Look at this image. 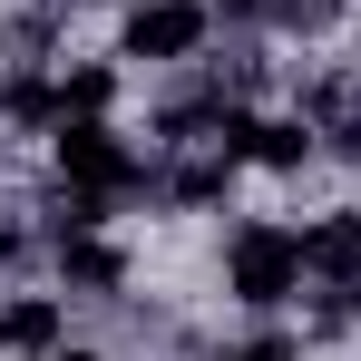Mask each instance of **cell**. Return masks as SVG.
Segmentation results:
<instances>
[{
  "mask_svg": "<svg viewBox=\"0 0 361 361\" xmlns=\"http://www.w3.org/2000/svg\"><path fill=\"white\" fill-rule=\"evenodd\" d=\"M225 293L254 302V312L293 302L302 293V235H293V225H244V235L225 244Z\"/></svg>",
  "mask_w": 361,
  "mask_h": 361,
  "instance_id": "1",
  "label": "cell"
},
{
  "mask_svg": "<svg viewBox=\"0 0 361 361\" xmlns=\"http://www.w3.org/2000/svg\"><path fill=\"white\" fill-rule=\"evenodd\" d=\"M59 185H88V195H108V205H118V195L147 185V166L108 137V118H59Z\"/></svg>",
  "mask_w": 361,
  "mask_h": 361,
  "instance_id": "2",
  "label": "cell"
},
{
  "mask_svg": "<svg viewBox=\"0 0 361 361\" xmlns=\"http://www.w3.org/2000/svg\"><path fill=\"white\" fill-rule=\"evenodd\" d=\"M205 49V0H137L127 10V59L147 68H176Z\"/></svg>",
  "mask_w": 361,
  "mask_h": 361,
  "instance_id": "3",
  "label": "cell"
},
{
  "mask_svg": "<svg viewBox=\"0 0 361 361\" xmlns=\"http://www.w3.org/2000/svg\"><path fill=\"white\" fill-rule=\"evenodd\" d=\"M225 157H254V166H274V176H293L302 157H312V118H225V137H215Z\"/></svg>",
  "mask_w": 361,
  "mask_h": 361,
  "instance_id": "4",
  "label": "cell"
},
{
  "mask_svg": "<svg viewBox=\"0 0 361 361\" xmlns=\"http://www.w3.org/2000/svg\"><path fill=\"white\" fill-rule=\"evenodd\" d=\"M302 274H322V283H361V215H322V225H302Z\"/></svg>",
  "mask_w": 361,
  "mask_h": 361,
  "instance_id": "5",
  "label": "cell"
},
{
  "mask_svg": "<svg viewBox=\"0 0 361 361\" xmlns=\"http://www.w3.org/2000/svg\"><path fill=\"white\" fill-rule=\"evenodd\" d=\"M59 274L78 283V293H118V283H127V254L108 235H59Z\"/></svg>",
  "mask_w": 361,
  "mask_h": 361,
  "instance_id": "6",
  "label": "cell"
},
{
  "mask_svg": "<svg viewBox=\"0 0 361 361\" xmlns=\"http://www.w3.org/2000/svg\"><path fill=\"white\" fill-rule=\"evenodd\" d=\"M0 342H10V352H59V293L0 302Z\"/></svg>",
  "mask_w": 361,
  "mask_h": 361,
  "instance_id": "7",
  "label": "cell"
},
{
  "mask_svg": "<svg viewBox=\"0 0 361 361\" xmlns=\"http://www.w3.org/2000/svg\"><path fill=\"white\" fill-rule=\"evenodd\" d=\"M225 176H235V157L215 147V157H185V166H166V185H157V195H166V205H215V195H225Z\"/></svg>",
  "mask_w": 361,
  "mask_h": 361,
  "instance_id": "8",
  "label": "cell"
},
{
  "mask_svg": "<svg viewBox=\"0 0 361 361\" xmlns=\"http://www.w3.org/2000/svg\"><path fill=\"white\" fill-rule=\"evenodd\" d=\"M49 118H68V108H59V88H49V78H30V68H20V78H10V88H0V127H49Z\"/></svg>",
  "mask_w": 361,
  "mask_h": 361,
  "instance_id": "9",
  "label": "cell"
},
{
  "mask_svg": "<svg viewBox=\"0 0 361 361\" xmlns=\"http://www.w3.org/2000/svg\"><path fill=\"white\" fill-rule=\"evenodd\" d=\"M108 98H118V68H68V88H59L68 118H108Z\"/></svg>",
  "mask_w": 361,
  "mask_h": 361,
  "instance_id": "10",
  "label": "cell"
},
{
  "mask_svg": "<svg viewBox=\"0 0 361 361\" xmlns=\"http://www.w3.org/2000/svg\"><path fill=\"white\" fill-rule=\"evenodd\" d=\"M342 108H361V88H352V78H312V88H302V118H312V127H332Z\"/></svg>",
  "mask_w": 361,
  "mask_h": 361,
  "instance_id": "11",
  "label": "cell"
},
{
  "mask_svg": "<svg viewBox=\"0 0 361 361\" xmlns=\"http://www.w3.org/2000/svg\"><path fill=\"white\" fill-rule=\"evenodd\" d=\"M274 20H283V30H332L342 0H274Z\"/></svg>",
  "mask_w": 361,
  "mask_h": 361,
  "instance_id": "12",
  "label": "cell"
},
{
  "mask_svg": "<svg viewBox=\"0 0 361 361\" xmlns=\"http://www.w3.org/2000/svg\"><path fill=\"white\" fill-rule=\"evenodd\" d=\"M322 137H332V157H342V166H361V108H342Z\"/></svg>",
  "mask_w": 361,
  "mask_h": 361,
  "instance_id": "13",
  "label": "cell"
},
{
  "mask_svg": "<svg viewBox=\"0 0 361 361\" xmlns=\"http://www.w3.org/2000/svg\"><path fill=\"white\" fill-rule=\"evenodd\" d=\"M235 361H302V352H293V342H244Z\"/></svg>",
  "mask_w": 361,
  "mask_h": 361,
  "instance_id": "14",
  "label": "cell"
},
{
  "mask_svg": "<svg viewBox=\"0 0 361 361\" xmlns=\"http://www.w3.org/2000/svg\"><path fill=\"white\" fill-rule=\"evenodd\" d=\"M20 361H88V352H20Z\"/></svg>",
  "mask_w": 361,
  "mask_h": 361,
  "instance_id": "15",
  "label": "cell"
},
{
  "mask_svg": "<svg viewBox=\"0 0 361 361\" xmlns=\"http://www.w3.org/2000/svg\"><path fill=\"white\" fill-rule=\"evenodd\" d=\"M30 10H59V0H30Z\"/></svg>",
  "mask_w": 361,
  "mask_h": 361,
  "instance_id": "16",
  "label": "cell"
}]
</instances>
